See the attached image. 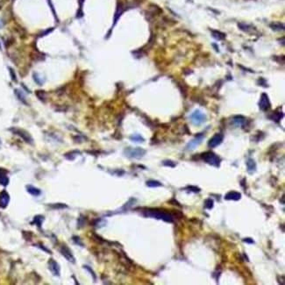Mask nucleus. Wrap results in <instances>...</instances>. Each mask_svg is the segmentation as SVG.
I'll list each match as a JSON object with an SVG mask.
<instances>
[{"label":"nucleus","mask_w":285,"mask_h":285,"mask_svg":"<svg viewBox=\"0 0 285 285\" xmlns=\"http://www.w3.org/2000/svg\"><path fill=\"white\" fill-rule=\"evenodd\" d=\"M84 268H86L88 271H89V273H90V275H92V277H93V279H94V281H96V279H97V277H96V275H95V273H94V271L89 268V267H88V266H84Z\"/></svg>","instance_id":"obj_29"},{"label":"nucleus","mask_w":285,"mask_h":285,"mask_svg":"<svg viewBox=\"0 0 285 285\" xmlns=\"http://www.w3.org/2000/svg\"><path fill=\"white\" fill-rule=\"evenodd\" d=\"M188 189H189V191H194V192H199L200 191V189L196 187V186H189Z\"/></svg>","instance_id":"obj_30"},{"label":"nucleus","mask_w":285,"mask_h":285,"mask_svg":"<svg viewBox=\"0 0 285 285\" xmlns=\"http://www.w3.org/2000/svg\"><path fill=\"white\" fill-rule=\"evenodd\" d=\"M243 241L244 242H246V243H251V244L255 243V241L253 240V239H250V238H246V239L243 240Z\"/></svg>","instance_id":"obj_31"},{"label":"nucleus","mask_w":285,"mask_h":285,"mask_svg":"<svg viewBox=\"0 0 285 285\" xmlns=\"http://www.w3.org/2000/svg\"><path fill=\"white\" fill-rule=\"evenodd\" d=\"M9 201H10L9 194L6 191H3L0 193V206L4 208L6 207L7 204H9Z\"/></svg>","instance_id":"obj_11"},{"label":"nucleus","mask_w":285,"mask_h":285,"mask_svg":"<svg viewBox=\"0 0 285 285\" xmlns=\"http://www.w3.org/2000/svg\"><path fill=\"white\" fill-rule=\"evenodd\" d=\"M282 116H283V114L282 113V112H275V113H274L273 115H272V119L274 120V121H275V122H278L282 118Z\"/></svg>","instance_id":"obj_24"},{"label":"nucleus","mask_w":285,"mask_h":285,"mask_svg":"<svg viewBox=\"0 0 285 285\" xmlns=\"http://www.w3.org/2000/svg\"><path fill=\"white\" fill-rule=\"evenodd\" d=\"M147 187H150V188H155V187H160V186H162V184L160 182H158V181H155V180H149L147 182Z\"/></svg>","instance_id":"obj_20"},{"label":"nucleus","mask_w":285,"mask_h":285,"mask_svg":"<svg viewBox=\"0 0 285 285\" xmlns=\"http://www.w3.org/2000/svg\"><path fill=\"white\" fill-rule=\"evenodd\" d=\"M223 139H224V135L222 134H217L209 140L208 146L210 147H212V148L216 147H218V145H220L221 143H222Z\"/></svg>","instance_id":"obj_7"},{"label":"nucleus","mask_w":285,"mask_h":285,"mask_svg":"<svg viewBox=\"0 0 285 285\" xmlns=\"http://www.w3.org/2000/svg\"><path fill=\"white\" fill-rule=\"evenodd\" d=\"M238 26L240 30H242L243 32H249L250 29H251V26L246 25V24H244V23H239L238 24Z\"/></svg>","instance_id":"obj_23"},{"label":"nucleus","mask_w":285,"mask_h":285,"mask_svg":"<svg viewBox=\"0 0 285 285\" xmlns=\"http://www.w3.org/2000/svg\"><path fill=\"white\" fill-rule=\"evenodd\" d=\"M191 121L194 125H201V124H203L204 122L206 121V116L203 112H201L199 110H196L191 115Z\"/></svg>","instance_id":"obj_4"},{"label":"nucleus","mask_w":285,"mask_h":285,"mask_svg":"<svg viewBox=\"0 0 285 285\" xmlns=\"http://www.w3.org/2000/svg\"><path fill=\"white\" fill-rule=\"evenodd\" d=\"M60 251H61V254L64 256L69 262H70L71 263H75V258L72 255L71 251L70 250V248H68L64 245H62L60 248Z\"/></svg>","instance_id":"obj_8"},{"label":"nucleus","mask_w":285,"mask_h":285,"mask_svg":"<svg viewBox=\"0 0 285 285\" xmlns=\"http://www.w3.org/2000/svg\"><path fill=\"white\" fill-rule=\"evenodd\" d=\"M146 154V150L140 147H128L125 149V154L128 158H134V159H140Z\"/></svg>","instance_id":"obj_3"},{"label":"nucleus","mask_w":285,"mask_h":285,"mask_svg":"<svg viewBox=\"0 0 285 285\" xmlns=\"http://www.w3.org/2000/svg\"><path fill=\"white\" fill-rule=\"evenodd\" d=\"M48 267L49 269L51 270V272L54 275H60V266L59 264L53 259H51L48 262Z\"/></svg>","instance_id":"obj_9"},{"label":"nucleus","mask_w":285,"mask_h":285,"mask_svg":"<svg viewBox=\"0 0 285 285\" xmlns=\"http://www.w3.org/2000/svg\"><path fill=\"white\" fill-rule=\"evenodd\" d=\"M43 220H44V218L42 216H36L34 218V223H36L38 225V226H41L42 222H43Z\"/></svg>","instance_id":"obj_26"},{"label":"nucleus","mask_w":285,"mask_h":285,"mask_svg":"<svg viewBox=\"0 0 285 285\" xmlns=\"http://www.w3.org/2000/svg\"><path fill=\"white\" fill-rule=\"evenodd\" d=\"M26 191L29 194H31L32 196H34V197H38L41 194V189H39L38 188H36L33 185H27Z\"/></svg>","instance_id":"obj_12"},{"label":"nucleus","mask_w":285,"mask_h":285,"mask_svg":"<svg viewBox=\"0 0 285 285\" xmlns=\"http://www.w3.org/2000/svg\"><path fill=\"white\" fill-rule=\"evenodd\" d=\"M34 78L35 82H36L38 84H41H41L43 83V82H44V79H43V78H41V76H40L39 74H36V73L34 75Z\"/></svg>","instance_id":"obj_27"},{"label":"nucleus","mask_w":285,"mask_h":285,"mask_svg":"<svg viewBox=\"0 0 285 285\" xmlns=\"http://www.w3.org/2000/svg\"><path fill=\"white\" fill-rule=\"evenodd\" d=\"M204 206H205V208H206V209H208V210H211V209L213 207V200H212V199H211V198H208V199H206V200H205V202H204Z\"/></svg>","instance_id":"obj_25"},{"label":"nucleus","mask_w":285,"mask_h":285,"mask_svg":"<svg viewBox=\"0 0 285 285\" xmlns=\"http://www.w3.org/2000/svg\"><path fill=\"white\" fill-rule=\"evenodd\" d=\"M259 107L262 111H268L270 108V101L266 93H262L259 102Z\"/></svg>","instance_id":"obj_6"},{"label":"nucleus","mask_w":285,"mask_h":285,"mask_svg":"<svg viewBox=\"0 0 285 285\" xmlns=\"http://www.w3.org/2000/svg\"><path fill=\"white\" fill-rule=\"evenodd\" d=\"M8 183H9V178L2 169H0V184L3 186H6L8 185Z\"/></svg>","instance_id":"obj_16"},{"label":"nucleus","mask_w":285,"mask_h":285,"mask_svg":"<svg viewBox=\"0 0 285 285\" xmlns=\"http://www.w3.org/2000/svg\"><path fill=\"white\" fill-rule=\"evenodd\" d=\"M14 130V133L18 135H19L25 141L28 142V143H32V141H33V140H32L30 134L28 133H26L25 131L24 130H21V129H12Z\"/></svg>","instance_id":"obj_10"},{"label":"nucleus","mask_w":285,"mask_h":285,"mask_svg":"<svg viewBox=\"0 0 285 285\" xmlns=\"http://www.w3.org/2000/svg\"><path fill=\"white\" fill-rule=\"evenodd\" d=\"M143 215L146 217H149V218L162 219V220L166 221V222H169V223H172L174 221V218L171 214H169L164 211H158V210H147L146 211H144Z\"/></svg>","instance_id":"obj_1"},{"label":"nucleus","mask_w":285,"mask_h":285,"mask_svg":"<svg viewBox=\"0 0 285 285\" xmlns=\"http://www.w3.org/2000/svg\"><path fill=\"white\" fill-rule=\"evenodd\" d=\"M123 12H124V8H123L122 5H121V4H118V6H117V10H116V12H115V16H114V25L117 23L118 19H119V17H120V15L123 13Z\"/></svg>","instance_id":"obj_17"},{"label":"nucleus","mask_w":285,"mask_h":285,"mask_svg":"<svg viewBox=\"0 0 285 285\" xmlns=\"http://www.w3.org/2000/svg\"><path fill=\"white\" fill-rule=\"evenodd\" d=\"M15 93H16V95H17L18 98H19L20 101H22L24 104H26V101H25V98L24 94H23L19 89H15Z\"/></svg>","instance_id":"obj_22"},{"label":"nucleus","mask_w":285,"mask_h":285,"mask_svg":"<svg viewBox=\"0 0 285 285\" xmlns=\"http://www.w3.org/2000/svg\"><path fill=\"white\" fill-rule=\"evenodd\" d=\"M203 139H204V134H198L192 140H191V141H189L188 144H187V146H186V149L187 150H193V149H195L201 142H202V140H203Z\"/></svg>","instance_id":"obj_5"},{"label":"nucleus","mask_w":285,"mask_h":285,"mask_svg":"<svg viewBox=\"0 0 285 285\" xmlns=\"http://www.w3.org/2000/svg\"><path fill=\"white\" fill-rule=\"evenodd\" d=\"M0 143H1V141H0Z\"/></svg>","instance_id":"obj_32"},{"label":"nucleus","mask_w":285,"mask_h":285,"mask_svg":"<svg viewBox=\"0 0 285 285\" xmlns=\"http://www.w3.org/2000/svg\"><path fill=\"white\" fill-rule=\"evenodd\" d=\"M241 198V194L236 191H231L228 192L226 196H225V199L226 200H239Z\"/></svg>","instance_id":"obj_13"},{"label":"nucleus","mask_w":285,"mask_h":285,"mask_svg":"<svg viewBox=\"0 0 285 285\" xmlns=\"http://www.w3.org/2000/svg\"><path fill=\"white\" fill-rule=\"evenodd\" d=\"M202 158H203V160L211 165V166H214V167H219L220 165V159H219V157L218 155H216L214 153L212 152H206L204 154H202Z\"/></svg>","instance_id":"obj_2"},{"label":"nucleus","mask_w":285,"mask_h":285,"mask_svg":"<svg viewBox=\"0 0 285 285\" xmlns=\"http://www.w3.org/2000/svg\"><path fill=\"white\" fill-rule=\"evenodd\" d=\"M246 167H247V171L250 174H253L255 172L256 170V163L253 159H248L246 162Z\"/></svg>","instance_id":"obj_14"},{"label":"nucleus","mask_w":285,"mask_h":285,"mask_svg":"<svg viewBox=\"0 0 285 285\" xmlns=\"http://www.w3.org/2000/svg\"><path fill=\"white\" fill-rule=\"evenodd\" d=\"M130 140H133V141H134V142H139V143L144 141V138L141 135H140V134H134V135H132L130 137Z\"/></svg>","instance_id":"obj_21"},{"label":"nucleus","mask_w":285,"mask_h":285,"mask_svg":"<svg viewBox=\"0 0 285 285\" xmlns=\"http://www.w3.org/2000/svg\"><path fill=\"white\" fill-rule=\"evenodd\" d=\"M163 165L168 166V167H171V168L176 167V164H175L172 161H164V162H163Z\"/></svg>","instance_id":"obj_28"},{"label":"nucleus","mask_w":285,"mask_h":285,"mask_svg":"<svg viewBox=\"0 0 285 285\" xmlns=\"http://www.w3.org/2000/svg\"><path fill=\"white\" fill-rule=\"evenodd\" d=\"M270 28L274 31H283L284 25L282 23H271L269 25Z\"/></svg>","instance_id":"obj_19"},{"label":"nucleus","mask_w":285,"mask_h":285,"mask_svg":"<svg viewBox=\"0 0 285 285\" xmlns=\"http://www.w3.org/2000/svg\"><path fill=\"white\" fill-rule=\"evenodd\" d=\"M211 35L214 39L218 41H223L226 38V34L224 33L217 30H211Z\"/></svg>","instance_id":"obj_15"},{"label":"nucleus","mask_w":285,"mask_h":285,"mask_svg":"<svg viewBox=\"0 0 285 285\" xmlns=\"http://www.w3.org/2000/svg\"><path fill=\"white\" fill-rule=\"evenodd\" d=\"M233 121L234 123V125H243L246 122V118L243 117V116H235L233 118Z\"/></svg>","instance_id":"obj_18"}]
</instances>
